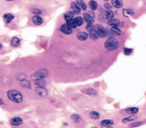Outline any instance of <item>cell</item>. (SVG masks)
<instances>
[{
	"label": "cell",
	"instance_id": "obj_34",
	"mask_svg": "<svg viewBox=\"0 0 146 128\" xmlns=\"http://www.w3.org/2000/svg\"><path fill=\"white\" fill-rule=\"evenodd\" d=\"M32 12L33 13L34 15H40V14H41V12H42V11L40 10V9H37V8H34V9H32Z\"/></svg>",
	"mask_w": 146,
	"mask_h": 128
},
{
	"label": "cell",
	"instance_id": "obj_12",
	"mask_svg": "<svg viewBox=\"0 0 146 128\" xmlns=\"http://www.w3.org/2000/svg\"><path fill=\"white\" fill-rule=\"evenodd\" d=\"M88 36H89V34H87L85 32H80L77 33V38L79 40H81V41H85V40L87 39Z\"/></svg>",
	"mask_w": 146,
	"mask_h": 128
},
{
	"label": "cell",
	"instance_id": "obj_22",
	"mask_svg": "<svg viewBox=\"0 0 146 128\" xmlns=\"http://www.w3.org/2000/svg\"><path fill=\"white\" fill-rule=\"evenodd\" d=\"M71 119H72L73 122H74V123H79V122L81 121V117L77 114H73L71 115Z\"/></svg>",
	"mask_w": 146,
	"mask_h": 128
},
{
	"label": "cell",
	"instance_id": "obj_27",
	"mask_svg": "<svg viewBox=\"0 0 146 128\" xmlns=\"http://www.w3.org/2000/svg\"><path fill=\"white\" fill-rule=\"evenodd\" d=\"M89 6L91 8V10H96L97 8V3L95 0H91V1L89 2Z\"/></svg>",
	"mask_w": 146,
	"mask_h": 128
},
{
	"label": "cell",
	"instance_id": "obj_5",
	"mask_svg": "<svg viewBox=\"0 0 146 128\" xmlns=\"http://www.w3.org/2000/svg\"><path fill=\"white\" fill-rule=\"evenodd\" d=\"M84 15V20L87 23L88 25H92L94 22V14L91 12H87L85 13Z\"/></svg>",
	"mask_w": 146,
	"mask_h": 128
},
{
	"label": "cell",
	"instance_id": "obj_9",
	"mask_svg": "<svg viewBox=\"0 0 146 128\" xmlns=\"http://www.w3.org/2000/svg\"><path fill=\"white\" fill-rule=\"evenodd\" d=\"M61 31L63 32L64 34H71L72 33V32H73V29L70 28V27L68 26V24H63L62 26L61 27Z\"/></svg>",
	"mask_w": 146,
	"mask_h": 128
},
{
	"label": "cell",
	"instance_id": "obj_10",
	"mask_svg": "<svg viewBox=\"0 0 146 128\" xmlns=\"http://www.w3.org/2000/svg\"><path fill=\"white\" fill-rule=\"evenodd\" d=\"M22 122H23V121L21 117H14L10 120V124L13 126H15V127H18V126L22 125Z\"/></svg>",
	"mask_w": 146,
	"mask_h": 128
},
{
	"label": "cell",
	"instance_id": "obj_39",
	"mask_svg": "<svg viewBox=\"0 0 146 128\" xmlns=\"http://www.w3.org/2000/svg\"><path fill=\"white\" fill-rule=\"evenodd\" d=\"M7 1H13V0H7Z\"/></svg>",
	"mask_w": 146,
	"mask_h": 128
},
{
	"label": "cell",
	"instance_id": "obj_17",
	"mask_svg": "<svg viewBox=\"0 0 146 128\" xmlns=\"http://www.w3.org/2000/svg\"><path fill=\"white\" fill-rule=\"evenodd\" d=\"M15 18V16L13 15L12 14H9V13H8V14H5L3 15V19L5 20V22L6 23H10L11 21H13V19Z\"/></svg>",
	"mask_w": 146,
	"mask_h": 128
},
{
	"label": "cell",
	"instance_id": "obj_29",
	"mask_svg": "<svg viewBox=\"0 0 146 128\" xmlns=\"http://www.w3.org/2000/svg\"><path fill=\"white\" fill-rule=\"evenodd\" d=\"M123 14H124L125 16L133 15H134V11L132 10V9H123Z\"/></svg>",
	"mask_w": 146,
	"mask_h": 128
},
{
	"label": "cell",
	"instance_id": "obj_3",
	"mask_svg": "<svg viewBox=\"0 0 146 128\" xmlns=\"http://www.w3.org/2000/svg\"><path fill=\"white\" fill-rule=\"evenodd\" d=\"M46 77H48V71L45 68H41L39 70H38L37 72L33 73L32 75V79L33 80L38 79H45Z\"/></svg>",
	"mask_w": 146,
	"mask_h": 128
},
{
	"label": "cell",
	"instance_id": "obj_7",
	"mask_svg": "<svg viewBox=\"0 0 146 128\" xmlns=\"http://www.w3.org/2000/svg\"><path fill=\"white\" fill-rule=\"evenodd\" d=\"M89 36H90V38H91V39H94V40H97V38L100 37L99 34H98V32H97V31L96 30L95 28H94V26L89 30Z\"/></svg>",
	"mask_w": 146,
	"mask_h": 128
},
{
	"label": "cell",
	"instance_id": "obj_8",
	"mask_svg": "<svg viewBox=\"0 0 146 128\" xmlns=\"http://www.w3.org/2000/svg\"><path fill=\"white\" fill-rule=\"evenodd\" d=\"M70 8H71V12H72L74 15V14H76V15L80 14V11H81V9L80 8V6H79L76 3H74V2H73V3H71Z\"/></svg>",
	"mask_w": 146,
	"mask_h": 128
},
{
	"label": "cell",
	"instance_id": "obj_4",
	"mask_svg": "<svg viewBox=\"0 0 146 128\" xmlns=\"http://www.w3.org/2000/svg\"><path fill=\"white\" fill-rule=\"evenodd\" d=\"M94 28L97 31V32H98L99 36L101 37V38H104V37L107 36V29L105 28L104 27H103L102 25L97 24L94 26Z\"/></svg>",
	"mask_w": 146,
	"mask_h": 128
},
{
	"label": "cell",
	"instance_id": "obj_1",
	"mask_svg": "<svg viewBox=\"0 0 146 128\" xmlns=\"http://www.w3.org/2000/svg\"><path fill=\"white\" fill-rule=\"evenodd\" d=\"M7 96L15 103H21L23 101V95L17 90H9L7 92Z\"/></svg>",
	"mask_w": 146,
	"mask_h": 128
},
{
	"label": "cell",
	"instance_id": "obj_2",
	"mask_svg": "<svg viewBox=\"0 0 146 128\" xmlns=\"http://www.w3.org/2000/svg\"><path fill=\"white\" fill-rule=\"evenodd\" d=\"M119 46V42L117 39L114 38H109V39L105 42L104 47L109 50H115L118 48Z\"/></svg>",
	"mask_w": 146,
	"mask_h": 128
},
{
	"label": "cell",
	"instance_id": "obj_18",
	"mask_svg": "<svg viewBox=\"0 0 146 128\" xmlns=\"http://www.w3.org/2000/svg\"><path fill=\"white\" fill-rule=\"evenodd\" d=\"M108 24L111 27H118L120 25V21L117 20V19H111V20L108 21Z\"/></svg>",
	"mask_w": 146,
	"mask_h": 128
},
{
	"label": "cell",
	"instance_id": "obj_24",
	"mask_svg": "<svg viewBox=\"0 0 146 128\" xmlns=\"http://www.w3.org/2000/svg\"><path fill=\"white\" fill-rule=\"evenodd\" d=\"M86 94H87V95H89V96H97V91H96L94 88H88L87 90L86 91Z\"/></svg>",
	"mask_w": 146,
	"mask_h": 128
},
{
	"label": "cell",
	"instance_id": "obj_35",
	"mask_svg": "<svg viewBox=\"0 0 146 128\" xmlns=\"http://www.w3.org/2000/svg\"><path fill=\"white\" fill-rule=\"evenodd\" d=\"M143 124V122H135V123H132V125L130 126V127H138L139 126H141Z\"/></svg>",
	"mask_w": 146,
	"mask_h": 128
},
{
	"label": "cell",
	"instance_id": "obj_11",
	"mask_svg": "<svg viewBox=\"0 0 146 128\" xmlns=\"http://www.w3.org/2000/svg\"><path fill=\"white\" fill-rule=\"evenodd\" d=\"M32 22H33V24L38 26V25H41L42 23H43V19H42V17H40L38 15H35L32 17Z\"/></svg>",
	"mask_w": 146,
	"mask_h": 128
},
{
	"label": "cell",
	"instance_id": "obj_15",
	"mask_svg": "<svg viewBox=\"0 0 146 128\" xmlns=\"http://www.w3.org/2000/svg\"><path fill=\"white\" fill-rule=\"evenodd\" d=\"M20 43H21V40L19 39L17 37H14V38H12L10 40V44L13 47H17V46H19L20 45Z\"/></svg>",
	"mask_w": 146,
	"mask_h": 128
},
{
	"label": "cell",
	"instance_id": "obj_28",
	"mask_svg": "<svg viewBox=\"0 0 146 128\" xmlns=\"http://www.w3.org/2000/svg\"><path fill=\"white\" fill-rule=\"evenodd\" d=\"M137 119V117L136 116H129V117H126V118H124V119L122 120V122L123 123H127V122H131V121H135V120Z\"/></svg>",
	"mask_w": 146,
	"mask_h": 128
},
{
	"label": "cell",
	"instance_id": "obj_31",
	"mask_svg": "<svg viewBox=\"0 0 146 128\" xmlns=\"http://www.w3.org/2000/svg\"><path fill=\"white\" fill-rule=\"evenodd\" d=\"M90 117L93 120H97L100 117V114L96 111H91L90 112Z\"/></svg>",
	"mask_w": 146,
	"mask_h": 128
},
{
	"label": "cell",
	"instance_id": "obj_36",
	"mask_svg": "<svg viewBox=\"0 0 146 128\" xmlns=\"http://www.w3.org/2000/svg\"><path fill=\"white\" fill-rule=\"evenodd\" d=\"M104 7L106 9H112V7H111V5H109V3H104Z\"/></svg>",
	"mask_w": 146,
	"mask_h": 128
},
{
	"label": "cell",
	"instance_id": "obj_20",
	"mask_svg": "<svg viewBox=\"0 0 146 128\" xmlns=\"http://www.w3.org/2000/svg\"><path fill=\"white\" fill-rule=\"evenodd\" d=\"M76 3L80 6V9H83V10H86V9H87V5H86V3H85L83 0H76Z\"/></svg>",
	"mask_w": 146,
	"mask_h": 128
},
{
	"label": "cell",
	"instance_id": "obj_19",
	"mask_svg": "<svg viewBox=\"0 0 146 128\" xmlns=\"http://www.w3.org/2000/svg\"><path fill=\"white\" fill-rule=\"evenodd\" d=\"M113 124H114V121L112 120H103L101 121V125L103 127H111Z\"/></svg>",
	"mask_w": 146,
	"mask_h": 128
},
{
	"label": "cell",
	"instance_id": "obj_41",
	"mask_svg": "<svg viewBox=\"0 0 146 128\" xmlns=\"http://www.w3.org/2000/svg\"><path fill=\"white\" fill-rule=\"evenodd\" d=\"M92 128H97V127H92Z\"/></svg>",
	"mask_w": 146,
	"mask_h": 128
},
{
	"label": "cell",
	"instance_id": "obj_32",
	"mask_svg": "<svg viewBox=\"0 0 146 128\" xmlns=\"http://www.w3.org/2000/svg\"><path fill=\"white\" fill-rule=\"evenodd\" d=\"M67 24H68L72 29H74L77 27V25H76V23L74 22V19H73V20H70V21H67Z\"/></svg>",
	"mask_w": 146,
	"mask_h": 128
},
{
	"label": "cell",
	"instance_id": "obj_40",
	"mask_svg": "<svg viewBox=\"0 0 146 128\" xmlns=\"http://www.w3.org/2000/svg\"><path fill=\"white\" fill-rule=\"evenodd\" d=\"M103 1H109V0H103Z\"/></svg>",
	"mask_w": 146,
	"mask_h": 128
},
{
	"label": "cell",
	"instance_id": "obj_16",
	"mask_svg": "<svg viewBox=\"0 0 146 128\" xmlns=\"http://www.w3.org/2000/svg\"><path fill=\"white\" fill-rule=\"evenodd\" d=\"M111 3L112 5L115 8H121L123 5V1L122 0H111Z\"/></svg>",
	"mask_w": 146,
	"mask_h": 128
},
{
	"label": "cell",
	"instance_id": "obj_14",
	"mask_svg": "<svg viewBox=\"0 0 146 128\" xmlns=\"http://www.w3.org/2000/svg\"><path fill=\"white\" fill-rule=\"evenodd\" d=\"M34 81V84L35 85H37V87H45L46 83L45 81L44 80V79H35Z\"/></svg>",
	"mask_w": 146,
	"mask_h": 128
},
{
	"label": "cell",
	"instance_id": "obj_21",
	"mask_svg": "<svg viewBox=\"0 0 146 128\" xmlns=\"http://www.w3.org/2000/svg\"><path fill=\"white\" fill-rule=\"evenodd\" d=\"M20 85L24 88H31V84L28 80H27V79H23V80L20 81Z\"/></svg>",
	"mask_w": 146,
	"mask_h": 128
},
{
	"label": "cell",
	"instance_id": "obj_33",
	"mask_svg": "<svg viewBox=\"0 0 146 128\" xmlns=\"http://www.w3.org/2000/svg\"><path fill=\"white\" fill-rule=\"evenodd\" d=\"M132 49H131V48H124V54L126 56H129L132 54Z\"/></svg>",
	"mask_w": 146,
	"mask_h": 128
},
{
	"label": "cell",
	"instance_id": "obj_25",
	"mask_svg": "<svg viewBox=\"0 0 146 128\" xmlns=\"http://www.w3.org/2000/svg\"><path fill=\"white\" fill-rule=\"evenodd\" d=\"M110 32H112L113 35H120L121 33V31L117 27H112L110 28Z\"/></svg>",
	"mask_w": 146,
	"mask_h": 128
},
{
	"label": "cell",
	"instance_id": "obj_38",
	"mask_svg": "<svg viewBox=\"0 0 146 128\" xmlns=\"http://www.w3.org/2000/svg\"><path fill=\"white\" fill-rule=\"evenodd\" d=\"M2 48V44H1V43H0V49Z\"/></svg>",
	"mask_w": 146,
	"mask_h": 128
},
{
	"label": "cell",
	"instance_id": "obj_6",
	"mask_svg": "<svg viewBox=\"0 0 146 128\" xmlns=\"http://www.w3.org/2000/svg\"><path fill=\"white\" fill-rule=\"evenodd\" d=\"M35 92L38 96L42 98H45L48 96V92L45 87H37L35 89Z\"/></svg>",
	"mask_w": 146,
	"mask_h": 128
},
{
	"label": "cell",
	"instance_id": "obj_26",
	"mask_svg": "<svg viewBox=\"0 0 146 128\" xmlns=\"http://www.w3.org/2000/svg\"><path fill=\"white\" fill-rule=\"evenodd\" d=\"M138 110H139V109H138V108H136V107H133V108H126V113H128V114H135L138 113Z\"/></svg>",
	"mask_w": 146,
	"mask_h": 128
},
{
	"label": "cell",
	"instance_id": "obj_37",
	"mask_svg": "<svg viewBox=\"0 0 146 128\" xmlns=\"http://www.w3.org/2000/svg\"><path fill=\"white\" fill-rule=\"evenodd\" d=\"M3 101L2 100L1 98H0V106H1V105H3Z\"/></svg>",
	"mask_w": 146,
	"mask_h": 128
},
{
	"label": "cell",
	"instance_id": "obj_30",
	"mask_svg": "<svg viewBox=\"0 0 146 128\" xmlns=\"http://www.w3.org/2000/svg\"><path fill=\"white\" fill-rule=\"evenodd\" d=\"M64 19L67 21H70V20H73V19H74V14H73L71 11H70V12H67L66 14H64Z\"/></svg>",
	"mask_w": 146,
	"mask_h": 128
},
{
	"label": "cell",
	"instance_id": "obj_13",
	"mask_svg": "<svg viewBox=\"0 0 146 128\" xmlns=\"http://www.w3.org/2000/svg\"><path fill=\"white\" fill-rule=\"evenodd\" d=\"M106 20L109 21L111 19L114 18V13H113L112 9H105V15H104Z\"/></svg>",
	"mask_w": 146,
	"mask_h": 128
},
{
	"label": "cell",
	"instance_id": "obj_23",
	"mask_svg": "<svg viewBox=\"0 0 146 128\" xmlns=\"http://www.w3.org/2000/svg\"><path fill=\"white\" fill-rule=\"evenodd\" d=\"M74 22L76 23V25L78 27L82 26V25H83V23H84V19L82 18V17H80V16H76L75 18L74 19Z\"/></svg>",
	"mask_w": 146,
	"mask_h": 128
}]
</instances>
